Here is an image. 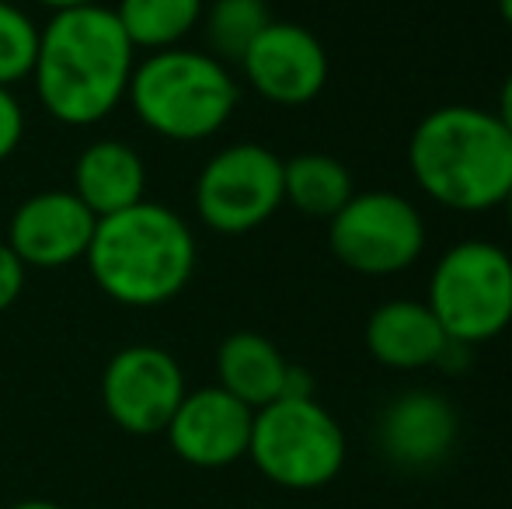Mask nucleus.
Returning a JSON list of instances; mask_svg holds the SVG:
<instances>
[{
  "mask_svg": "<svg viewBox=\"0 0 512 509\" xmlns=\"http://www.w3.org/2000/svg\"><path fill=\"white\" fill-rule=\"evenodd\" d=\"M21 290H25V265L7 248V241H0V314L21 297Z\"/></svg>",
  "mask_w": 512,
  "mask_h": 509,
  "instance_id": "obj_22",
  "label": "nucleus"
},
{
  "mask_svg": "<svg viewBox=\"0 0 512 509\" xmlns=\"http://www.w3.org/2000/svg\"><path fill=\"white\" fill-rule=\"evenodd\" d=\"M283 206V161L269 147L234 143L196 178L199 220L216 234H248Z\"/></svg>",
  "mask_w": 512,
  "mask_h": 509,
  "instance_id": "obj_8",
  "label": "nucleus"
},
{
  "mask_svg": "<svg viewBox=\"0 0 512 509\" xmlns=\"http://www.w3.org/2000/svg\"><path fill=\"white\" fill-rule=\"evenodd\" d=\"M11 509H63L60 503H49V499H25V503L11 506Z\"/></svg>",
  "mask_w": 512,
  "mask_h": 509,
  "instance_id": "obj_25",
  "label": "nucleus"
},
{
  "mask_svg": "<svg viewBox=\"0 0 512 509\" xmlns=\"http://www.w3.org/2000/svg\"><path fill=\"white\" fill-rule=\"evenodd\" d=\"M499 14H502V21L512 28V0H499Z\"/></svg>",
  "mask_w": 512,
  "mask_h": 509,
  "instance_id": "obj_26",
  "label": "nucleus"
},
{
  "mask_svg": "<svg viewBox=\"0 0 512 509\" xmlns=\"http://www.w3.org/2000/svg\"><path fill=\"white\" fill-rule=\"evenodd\" d=\"M352 175L338 157L297 154L283 161V203L317 220H331L352 199Z\"/></svg>",
  "mask_w": 512,
  "mask_h": 509,
  "instance_id": "obj_17",
  "label": "nucleus"
},
{
  "mask_svg": "<svg viewBox=\"0 0 512 509\" xmlns=\"http://www.w3.org/2000/svg\"><path fill=\"white\" fill-rule=\"evenodd\" d=\"M429 311L446 339L478 346L512 325V258L492 241L446 248L429 279Z\"/></svg>",
  "mask_w": 512,
  "mask_h": 509,
  "instance_id": "obj_6",
  "label": "nucleus"
},
{
  "mask_svg": "<svg viewBox=\"0 0 512 509\" xmlns=\"http://www.w3.org/2000/svg\"><path fill=\"white\" fill-rule=\"evenodd\" d=\"M136 46L112 7L56 11L39 28L32 81L42 109L63 126H95L126 102Z\"/></svg>",
  "mask_w": 512,
  "mask_h": 509,
  "instance_id": "obj_1",
  "label": "nucleus"
},
{
  "mask_svg": "<svg viewBox=\"0 0 512 509\" xmlns=\"http://www.w3.org/2000/svg\"><path fill=\"white\" fill-rule=\"evenodd\" d=\"M241 70L265 102L297 109L314 102L328 84V53L321 39L297 21H269L244 53Z\"/></svg>",
  "mask_w": 512,
  "mask_h": 509,
  "instance_id": "obj_10",
  "label": "nucleus"
},
{
  "mask_svg": "<svg viewBox=\"0 0 512 509\" xmlns=\"http://www.w3.org/2000/svg\"><path fill=\"white\" fill-rule=\"evenodd\" d=\"M39 56V28L21 7L0 0V88L28 81Z\"/></svg>",
  "mask_w": 512,
  "mask_h": 509,
  "instance_id": "obj_20",
  "label": "nucleus"
},
{
  "mask_svg": "<svg viewBox=\"0 0 512 509\" xmlns=\"http://www.w3.org/2000/svg\"><path fill=\"white\" fill-rule=\"evenodd\" d=\"M248 457L279 489L314 492L342 471L345 433L314 398H279L255 412Z\"/></svg>",
  "mask_w": 512,
  "mask_h": 509,
  "instance_id": "obj_5",
  "label": "nucleus"
},
{
  "mask_svg": "<svg viewBox=\"0 0 512 509\" xmlns=\"http://www.w3.org/2000/svg\"><path fill=\"white\" fill-rule=\"evenodd\" d=\"M84 258L98 290L115 304L161 307L189 286L199 252L192 227L175 210L143 199L98 220Z\"/></svg>",
  "mask_w": 512,
  "mask_h": 509,
  "instance_id": "obj_3",
  "label": "nucleus"
},
{
  "mask_svg": "<svg viewBox=\"0 0 512 509\" xmlns=\"http://www.w3.org/2000/svg\"><path fill=\"white\" fill-rule=\"evenodd\" d=\"M39 4L53 7V14H56V11H74V7H91V4H102V0H39Z\"/></svg>",
  "mask_w": 512,
  "mask_h": 509,
  "instance_id": "obj_24",
  "label": "nucleus"
},
{
  "mask_svg": "<svg viewBox=\"0 0 512 509\" xmlns=\"http://www.w3.org/2000/svg\"><path fill=\"white\" fill-rule=\"evenodd\" d=\"M502 206H506V217H509V231H512V189H509V196H506V203H502Z\"/></svg>",
  "mask_w": 512,
  "mask_h": 509,
  "instance_id": "obj_27",
  "label": "nucleus"
},
{
  "mask_svg": "<svg viewBox=\"0 0 512 509\" xmlns=\"http://www.w3.org/2000/svg\"><path fill=\"white\" fill-rule=\"evenodd\" d=\"M408 164L418 189L446 210H492L512 189V133L488 109L443 105L415 126Z\"/></svg>",
  "mask_w": 512,
  "mask_h": 509,
  "instance_id": "obj_2",
  "label": "nucleus"
},
{
  "mask_svg": "<svg viewBox=\"0 0 512 509\" xmlns=\"http://www.w3.org/2000/svg\"><path fill=\"white\" fill-rule=\"evenodd\" d=\"M328 245L338 262L359 276H394L422 255V213L398 192H352L349 203L328 220Z\"/></svg>",
  "mask_w": 512,
  "mask_h": 509,
  "instance_id": "obj_7",
  "label": "nucleus"
},
{
  "mask_svg": "<svg viewBox=\"0 0 512 509\" xmlns=\"http://www.w3.org/2000/svg\"><path fill=\"white\" fill-rule=\"evenodd\" d=\"M21 136H25V112H21V102L14 98L11 88H0V164L18 150Z\"/></svg>",
  "mask_w": 512,
  "mask_h": 509,
  "instance_id": "obj_21",
  "label": "nucleus"
},
{
  "mask_svg": "<svg viewBox=\"0 0 512 509\" xmlns=\"http://www.w3.org/2000/svg\"><path fill=\"white\" fill-rule=\"evenodd\" d=\"M495 116H499V123L512 133V74L506 77V81H502V91H499V112H495Z\"/></svg>",
  "mask_w": 512,
  "mask_h": 509,
  "instance_id": "obj_23",
  "label": "nucleus"
},
{
  "mask_svg": "<svg viewBox=\"0 0 512 509\" xmlns=\"http://www.w3.org/2000/svg\"><path fill=\"white\" fill-rule=\"evenodd\" d=\"M185 398V374L161 346H126L102 374V405L108 419L133 436L164 433Z\"/></svg>",
  "mask_w": 512,
  "mask_h": 509,
  "instance_id": "obj_9",
  "label": "nucleus"
},
{
  "mask_svg": "<svg viewBox=\"0 0 512 509\" xmlns=\"http://www.w3.org/2000/svg\"><path fill=\"white\" fill-rule=\"evenodd\" d=\"M251 426L255 412L234 394H227L220 384L185 391L178 412L168 422L171 450L192 468H227L248 457Z\"/></svg>",
  "mask_w": 512,
  "mask_h": 509,
  "instance_id": "obj_12",
  "label": "nucleus"
},
{
  "mask_svg": "<svg viewBox=\"0 0 512 509\" xmlns=\"http://www.w3.org/2000/svg\"><path fill=\"white\" fill-rule=\"evenodd\" d=\"M237 81L220 60L199 49H161L136 60L126 102L150 133L196 143L220 133L237 109Z\"/></svg>",
  "mask_w": 512,
  "mask_h": 509,
  "instance_id": "obj_4",
  "label": "nucleus"
},
{
  "mask_svg": "<svg viewBox=\"0 0 512 509\" xmlns=\"http://www.w3.org/2000/svg\"><path fill=\"white\" fill-rule=\"evenodd\" d=\"M272 14L265 7V0H213V7L203 11L206 25V46L209 56L241 67L244 53L251 49V42L269 28Z\"/></svg>",
  "mask_w": 512,
  "mask_h": 509,
  "instance_id": "obj_19",
  "label": "nucleus"
},
{
  "mask_svg": "<svg viewBox=\"0 0 512 509\" xmlns=\"http://www.w3.org/2000/svg\"><path fill=\"white\" fill-rule=\"evenodd\" d=\"M290 363L258 332H234L216 349V377L227 394L258 412L283 398Z\"/></svg>",
  "mask_w": 512,
  "mask_h": 509,
  "instance_id": "obj_16",
  "label": "nucleus"
},
{
  "mask_svg": "<svg viewBox=\"0 0 512 509\" xmlns=\"http://www.w3.org/2000/svg\"><path fill=\"white\" fill-rule=\"evenodd\" d=\"M446 346L450 339L425 300H387L366 321V349L391 370L436 367Z\"/></svg>",
  "mask_w": 512,
  "mask_h": 509,
  "instance_id": "obj_14",
  "label": "nucleus"
},
{
  "mask_svg": "<svg viewBox=\"0 0 512 509\" xmlns=\"http://www.w3.org/2000/svg\"><path fill=\"white\" fill-rule=\"evenodd\" d=\"M95 227L98 217L70 189H42L14 210L7 248L25 269H63L88 255Z\"/></svg>",
  "mask_w": 512,
  "mask_h": 509,
  "instance_id": "obj_11",
  "label": "nucleus"
},
{
  "mask_svg": "<svg viewBox=\"0 0 512 509\" xmlns=\"http://www.w3.org/2000/svg\"><path fill=\"white\" fill-rule=\"evenodd\" d=\"M74 192L98 220L147 199L143 157L122 140H98L81 150L74 164Z\"/></svg>",
  "mask_w": 512,
  "mask_h": 509,
  "instance_id": "obj_15",
  "label": "nucleus"
},
{
  "mask_svg": "<svg viewBox=\"0 0 512 509\" xmlns=\"http://www.w3.org/2000/svg\"><path fill=\"white\" fill-rule=\"evenodd\" d=\"M206 0H119L115 18L136 49H175L203 21Z\"/></svg>",
  "mask_w": 512,
  "mask_h": 509,
  "instance_id": "obj_18",
  "label": "nucleus"
},
{
  "mask_svg": "<svg viewBox=\"0 0 512 509\" xmlns=\"http://www.w3.org/2000/svg\"><path fill=\"white\" fill-rule=\"evenodd\" d=\"M457 412L436 391H408L380 415V450L398 468H432L457 443Z\"/></svg>",
  "mask_w": 512,
  "mask_h": 509,
  "instance_id": "obj_13",
  "label": "nucleus"
}]
</instances>
